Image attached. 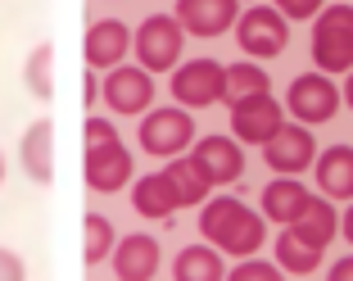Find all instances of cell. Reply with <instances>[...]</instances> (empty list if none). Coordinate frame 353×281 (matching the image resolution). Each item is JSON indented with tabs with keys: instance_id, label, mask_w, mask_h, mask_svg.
Listing matches in <instances>:
<instances>
[{
	"instance_id": "6da1fadb",
	"label": "cell",
	"mask_w": 353,
	"mask_h": 281,
	"mask_svg": "<svg viewBox=\"0 0 353 281\" xmlns=\"http://www.w3.org/2000/svg\"><path fill=\"white\" fill-rule=\"evenodd\" d=\"M199 231L213 250H227L236 259H254L263 250V218L250 204L240 200H204V213H199Z\"/></svg>"
},
{
	"instance_id": "7a4b0ae2",
	"label": "cell",
	"mask_w": 353,
	"mask_h": 281,
	"mask_svg": "<svg viewBox=\"0 0 353 281\" xmlns=\"http://www.w3.org/2000/svg\"><path fill=\"white\" fill-rule=\"evenodd\" d=\"M312 64L326 77L353 68V5H331V10L317 14V28H312Z\"/></svg>"
},
{
	"instance_id": "3957f363",
	"label": "cell",
	"mask_w": 353,
	"mask_h": 281,
	"mask_svg": "<svg viewBox=\"0 0 353 281\" xmlns=\"http://www.w3.org/2000/svg\"><path fill=\"white\" fill-rule=\"evenodd\" d=\"M132 46H136L141 68L154 77V73H163V68H176L181 46H186V32H181V23H176L172 14H150V19L136 28Z\"/></svg>"
},
{
	"instance_id": "277c9868",
	"label": "cell",
	"mask_w": 353,
	"mask_h": 281,
	"mask_svg": "<svg viewBox=\"0 0 353 281\" xmlns=\"http://www.w3.org/2000/svg\"><path fill=\"white\" fill-rule=\"evenodd\" d=\"M236 41L254 59H276L290 46V23L281 19L272 5H259V10H245L236 19Z\"/></svg>"
},
{
	"instance_id": "5b68a950",
	"label": "cell",
	"mask_w": 353,
	"mask_h": 281,
	"mask_svg": "<svg viewBox=\"0 0 353 281\" xmlns=\"http://www.w3.org/2000/svg\"><path fill=\"white\" fill-rule=\"evenodd\" d=\"M263 159L281 177H299L303 168L317 164V141H312V132L303 123H281L272 132V141H263Z\"/></svg>"
},
{
	"instance_id": "8992f818",
	"label": "cell",
	"mask_w": 353,
	"mask_h": 281,
	"mask_svg": "<svg viewBox=\"0 0 353 281\" xmlns=\"http://www.w3.org/2000/svg\"><path fill=\"white\" fill-rule=\"evenodd\" d=\"M222 86H227V68L218 59H190L172 73V95L181 109H208L222 104Z\"/></svg>"
},
{
	"instance_id": "52a82bcc",
	"label": "cell",
	"mask_w": 353,
	"mask_h": 281,
	"mask_svg": "<svg viewBox=\"0 0 353 281\" xmlns=\"http://www.w3.org/2000/svg\"><path fill=\"white\" fill-rule=\"evenodd\" d=\"M344 104L340 86L331 82L326 73H303L290 82V95H285V109L294 114V123H326V118H335V109Z\"/></svg>"
},
{
	"instance_id": "ba28073f",
	"label": "cell",
	"mask_w": 353,
	"mask_h": 281,
	"mask_svg": "<svg viewBox=\"0 0 353 281\" xmlns=\"http://www.w3.org/2000/svg\"><path fill=\"white\" fill-rule=\"evenodd\" d=\"M190 141H195L190 109H154V114L141 118V146L159 159H176Z\"/></svg>"
},
{
	"instance_id": "9c48e42d",
	"label": "cell",
	"mask_w": 353,
	"mask_h": 281,
	"mask_svg": "<svg viewBox=\"0 0 353 281\" xmlns=\"http://www.w3.org/2000/svg\"><path fill=\"white\" fill-rule=\"evenodd\" d=\"M281 123H285V104L272 100V91L245 95V100L231 104V136H236V141L263 146V141H272V132H276Z\"/></svg>"
},
{
	"instance_id": "30bf717a",
	"label": "cell",
	"mask_w": 353,
	"mask_h": 281,
	"mask_svg": "<svg viewBox=\"0 0 353 281\" xmlns=\"http://www.w3.org/2000/svg\"><path fill=\"white\" fill-rule=\"evenodd\" d=\"M100 100L114 109V114H145L154 104V77L145 68H109L100 82Z\"/></svg>"
},
{
	"instance_id": "8fae6325",
	"label": "cell",
	"mask_w": 353,
	"mask_h": 281,
	"mask_svg": "<svg viewBox=\"0 0 353 281\" xmlns=\"http://www.w3.org/2000/svg\"><path fill=\"white\" fill-rule=\"evenodd\" d=\"M132 177V155H127L123 141H109V146H86V186L100 191V195H114L127 186Z\"/></svg>"
},
{
	"instance_id": "7c38bea8",
	"label": "cell",
	"mask_w": 353,
	"mask_h": 281,
	"mask_svg": "<svg viewBox=\"0 0 353 281\" xmlns=\"http://www.w3.org/2000/svg\"><path fill=\"white\" fill-rule=\"evenodd\" d=\"M172 19L190 37H222L240 19V0H176Z\"/></svg>"
},
{
	"instance_id": "4fadbf2b",
	"label": "cell",
	"mask_w": 353,
	"mask_h": 281,
	"mask_svg": "<svg viewBox=\"0 0 353 281\" xmlns=\"http://www.w3.org/2000/svg\"><path fill=\"white\" fill-rule=\"evenodd\" d=\"M19 164L37 186H50L54 182V123L50 118H37V123L23 132L19 146Z\"/></svg>"
},
{
	"instance_id": "5bb4252c",
	"label": "cell",
	"mask_w": 353,
	"mask_h": 281,
	"mask_svg": "<svg viewBox=\"0 0 353 281\" xmlns=\"http://www.w3.org/2000/svg\"><path fill=\"white\" fill-rule=\"evenodd\" d=\"M109 259H114L118 281H154V272H159V245H154V236H141V231H136V236L114 240Z\"/></svg>"
},
{
	"instance_id": "9a60e30c",
	"label": "cell",
	"mask_w": 353,
	"mask_h": 281,
	"mask_svg": "<svg viewBox=\"0 0 353 281\" xmlns=\"http://www.w3.org/2000/svg\"><path fill=\"white\" fill-rule=\"evenodd\" d=\"M127 50H132V32H127L118 19L91 23V32H86V41H82V55H86L91 68H118Z\"/></svg>"
},
{
	"instance_id": "2e32d148",
	"label": "cell",
	"mask_w": 353,
	"mask_h": 281,
	"mask_svg": "<svg viewBox=\"0 0 353 281\" xmlns=\"http://www.w3.org/2000/svg\"><path fill=\"white\" fill-rule=\"evenodd\" d=\"M190 155L204 164V173L213 177V186H227V182H236L240 173H245V150H240L236 136H204V141H195V150Z\"/></svg>"
},
{
	"instance_id": "e0dca14e",
	"label": "cell",
	"mask_w": 353,
	"mask_h": 281,
	"mask_svg": "<svg viewBox=\"0 0 353 281\" xmlns=\"http://www.w3.org/2000/svg\"><path fill=\"white\" fill-rule=\"evenodd\" d=\"M317 191L326 200H353V146H331L317 155Z\"/></svg>"
},
{
	"instance_id": "ac0fdd59",
	"label": "cell",
	"mask_w": 353,
	"mask_h": 281,
	"mask_svg": "<svg viewBox=\"0 0 353 281\" xmlns=\"http://www.w3.org/2000/svg\"><path fill=\"white\" fill-rule=\"evenodd\" d=\"M132 204L141 218H172L176 209H181V195H176L168 173H150V177H141L132 186Z\"/></svg>"
},
{
	"instance_id": "d6986e66",
	"label": "cell",
	"mask_w": 353,
	"mask_h": 281,
	"mask_svg": "<svg viewBox=\"0 0 353 281\" xmlns=\"http://www.w3.org/2000/svg\"><path fill=\"white\" fill-rule=\"evenodd\" d=\"M285 227L294 231L299 240H308V245H317V250H326L335 240V204L326 195H308V204H303V213L294 222H285Z\"/></svg>"
},
{
	"instance_id": "ffe728a7",
	"label": "cell",
	"mask_w": 353,
	"mask_h": 281,
	"mask_svg": "<svg viewBox=\"0 0 353 281\" xmlns=\"http://www.w3.org/2000/svg\"><path fill=\"white\" fill-rule=\"evenodd\" d=\"M303 204H308V186H303L299 177H276L263 191V213H268L272 222H281V227L299 218Z\"/></svg>"
},
{
	"instance_id": "44dd1931",
	"label": "cell",
	"mask_w": 353,
	"mask_h": 281,
	"mask_svg": "<svg viewBox=\"0 0 353 281\" xmlns=\"http://www.w3.org/2000/svg\"><path fill=\"white\" fill-rule=\"evenodd\" d=\"M163 173L172 177L176 195H181V209H186V204H204L208 191H213V177L204 173V164H199L195 155H176L172 164L163 168Z\"/></svg>"
},
{
	"instance_id": "7402d4cb",
	"label": "cell",
	"mask_w": 353,
	"mask_h": 281,
	"mask_svg": "<svg viewBox=\"0 0 353 281\" xmlns=\"http://www.w3.org/2000/svg\"><path fill=\"white\" fill-rule=\"evenodd\" d=\"M172 277L176 281H222L227 277V263H222V254L213 245H190V250L176 254Z\"/></svg>"
},
{
	"instance_id": "603a6c76",
	"label": "cell",
	"mask_w": 353,
	"mask_h": 281,
	"mask_svg": "<svg viewBox=\"0 0 353 281\" xmlns=\"http://www.w3.org/2000/svg\"><path fill=\"white\" fill-rule=\"evenodd\" d=\"M263 91H272L268 68H259V64H227V86H222L227 109L236 100H245V95H263Z\"/></svg>"
},
{
	"instance_id": "cb8c5ba5",
	"label": "cell",
	"mask_w": 353,
	"mask_h": 281,
	"mask_svg": "<svg viewBox=\"0 0 353 281\" xmlns=\"http://www.w3.org/2000/svg\"><path fill=\"white\" fill-rule=\"evenodd\" d=\"M317 263H322V250H317V245H308V240H299L290 227L276 236V268L299 272V277H303V272H312Z\"/></svg>"
},
{
	"instance_id": "d4e9b609",
	"label": "cell",
	"mask_w": 353,
	"mask_h": 281,
	"mask_svg": "<svg viewBox=\"0 0 353 281\" xmlns=\"http://www.w3.org/2000/svg\"><path fill=\"white\" fill-rule=\"evenodd\" d=\"M54 46L50 41H41L37 50L28 55V68H23V82H28V91L37 95L41 104H50V95H54Z\"/></svg>"
},
{
	"instance_id": "484cf974",
	"label": "cell",
	"mask_w": 353,
	"mask_h": 281,
	"mask_svg": "<svg viewBox=\"0 0 353 281\" xmlns=\"http://www.w3.org/2000/svg\"><path fill=\"white\" fill-rule=\"evenodd\" d=\"M82 231H86L82 259L95 268V263L109 259V250H114V240H118V236H114V222L104 218V213H86V218H82Z\"/></svg>"
},
{
	"instance_id": "4316f807",
	"label": "cell",
	"mask_w": 353,
	"mask_h": 281,
	"mask_svg": "<svg viewBox=\"0 0 353 281\" xmlns=\"http://www.w3.org/2000/svg\"><path fill=\"white\" fill-rule=\"evenodd\" d=\"M227 281H281L276 263H263V259H245L240 268L227 272Z\"/></svg>"
},
{
	"instance_id": "83f0119b",
	"label": "cell",
	"mask_w": 353,
	"mask_h": 281,
	"mask_svg": "<svg viewBox=\"0 0 353 281\" xmlns=\"http://www.w3.org/2000/svg\"><path fill=\"white\" fill-rule=\"evenodd\" d=\"M272 10L281 14V19H317L322 14V0H272Z\"/></svg>"
},
{
	"instance_id": "f1b7e54d",
	"label": "cell",
	"mask_w": 353,
	"mask_h": 281,
	"mask_svg": "<svg viewBox=\"0 0 353 281\" xmlns=\"http://www.w3.org/2000/svg\"><path fill=\"white\" fill-rule=\"evenodd\" d=\"M86 146H109V141H123L118 136V127L109 123V118H86Z\"/></svg>"
},
{
	"instance_id": "f546056e",
	"label": "cell",
	"mask_w": 353,
	"mask_h": 281,
	"mask_svg": "<svg viewBox=\"0 0 353 281\" xmlns=\"http://www.w3.org/2000/svg\"><path fill=\"white\" fill-rule=\"evenodd\" d=\"M0 281H28V268H23V259L14 250H5L0 245Z\"/></svg>"
},
{
	"instance_id": "4dcf8cb0",
	"label": "cell",
	"mask_w": 353,
	"mask_h": 281,
	"mask_svg": "<svg viewBox=\"0 0 353 281\" xmlns=\"http://www.w3.org/2000/svg\"><path fill=\"white\" fill-rule=\"evenodd\" d=\"M326 281H353V254H349V259H340V263H335V268L326 272Z\"/></svg>"
},
{
	"instance_id": "1f68e13d",
	"label": "cell",
	"mask_w": 353,
	"mask_h": 281,
	"mask_svg": "<svg viewBox=\"0 0 353 281\" xmlns=\"http://www.w3.org/2000/svg\"><path fill=\"white\" fill-rule=\"evenodd\" d=\"M100 100V82H95V77H86V104H95Z\"/></svg>"
},
{
	"instance_id": "d6a6232c",
	"label": "cell",
	"mask_w": 353,
	"mask_h": 281,
	"mask_svg": "<svg viewBox=\"0 0 353 281\" xmlns=\"http://www.w3.org/2000/svg\"><path fill=\"white\" fill-rule=\"evenodd\" d=\"M344 240H349V245H353V204L344 209Z\"/></svg>"
},
{
	"instance_id": "836d02e7",
	"label": "cell",
	"mask_w": 353,
	"mask_h": 281,
	"mask_svg": "<svg viewBox=\"0 0 353 281\" xmlns=\"http://www.w3.org/2000/svg\"><path fill=\"white\" fill-rule=\"evenodd\" d=\"M340 95H344V104L353 109V68H349V82H344V91H340Z\"/></svg>"
},
{
	"instance_id": "e575fe53",
	"label": "cell",
	"mask_w": 353,
	"mask_h": 281,
	"mask_svg": "<svg viewBox=\"0 0 353 281\" xmlns=\"http://www.w3.org/2000/svg\"><path fill=\"white\" fill-rule=\"evenodd\" d=\"M0 182H5V155H0Z\"/></svg>"
}]
</instances>
